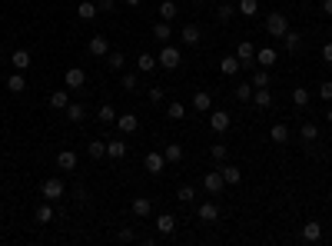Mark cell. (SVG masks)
<instances>
[{"mask_svg": "<svg viewBox=\"0 0 332 246\" xmlns=\"http://www.w3.org/2000/svg\"><path fill=\"white\" fill-rule=\"evenodd\" d=\"M67 120H73V123L83 120V107L80 103H67Z\"/></svg>", "mask_w": 332, "mask_h": 246, "instance_id": "41", "label": "cell"}, {"mask_svg": "<svg viewBox=\"0 0 332 246\" xmlns=\"http://www.w3.org/2000/svg\"><path fill=\"white\" fill-rule=\"evenodd\" d=\"M252 90H256V87H252V83H239V87L232 90V97H236L239 103H246V100H252Z\"/></svg>", "mask_w": 332, "mask_h": 246, "instance_id": "32", "label": "cell"}, {"mask_svg": "<svg viewBox=\"0 0 332 246\" xmlns=\"http://www.w3.org/2000/svg\"><path fill=\"white\" fill-rule=\"evenodd\" d=\"M150 100L153 103H163V87H150Z\"/></svg>", "mask_w": 332, "mask_h": 246, "instance_id": "50", "label": "cell"}, {"mask_svg": "<svg viewBox=\"0 0 332 246\" xmlns=\"http://www.w3.org/2000/svg\"><path fill=\"white\" fill-rule=\"evenodd\" d=\"M163 157H166V163H180V160H183V146L180 143H166Z\"/></svg>", "mask_w": 332, "mask_h": 246, "instance_id": "30", "label": "cell"}, {"mask_svg": "<svg viewBox=\"0 0 332 246\" xmlns=\"http://www.w3.org/2000/svg\"><path fill=\"white\" fill-rule=\"evenodd\" d=\"M157 63H160V67H166V70H176V67H180V50H176V47H169V44H163Z\"/></svg>", "mask_w": 332, "mask_h": 246, "instance_id": "2", "label": "cell"}, {"mask_svg": "<svg viewBox=\"0 0 332 246\" xmlns=\"http://www.w3.org/2000/svg\"><path fill=\"white\" fill-rule=\"evenodd\" d=\"M107 157L110 160H123L126 157V143L123 140H107Z\"/></svg>", "mask_w": 332, "mask_h": 246, "instance_id": "17", "label": "cell"}, {"mask_svg": "<svg viewBox=\"0 0 332 246\" xmlns=\"http://www.w3.org/2000/svg\"><path fill=\"white\" fill-rule=\"evenodd\" d=\"M209 107H213V97H209L206 90H200V93H193V110H200V113H206Z\"/></svg>", "mask_w": 332, "mask_h": 246, "instance_id": "22", "label": "cell"}, {"mask_svg": "<svg viewBox=\"0 0 332 246\" xmlns=\"http://www.w3.org/2000/svg\"><path fill=\"white\" fill-rule=\"evenodd\" d=\"M180 37H183V44H186V47H196V44H200V27H196V24H186Z\"/></svg>", "mask_w": 332, "mask_h": 246, "instance_id": "19", "label": "cell"}, {"mask_svg": "<svg viewBox=\"0 0 332 246\" xmlns=\"http://www.w3.org/2000/svg\"><path fill=\"white\" fill-rule=\"evenodd\" d=\"M236 57H239L243 67H249V63H256V47H252L249 40H243V44L236 47Z\"/></svg>", "mask_w": 332, "mask_h": 246, "instance_id": "10", "label": "cell"}, {"mask_svg": "<svg viewBox=\"0 0 332 246\" xmlns=\"http://www.w3.org/2000/svg\"><path fill=\"white\" fill-rule=\"evenodd\" d=\"M216 13H220V20H229L232 13H236V7H232V4H220V10H216Z\"/></svg>", "mask_w": 332, "mask_h": 246, "instance_id": "47", "label": "cell"}, {"mask_svg": "<svg viewBox=\"0 0 332 246\" xmlns=\"http://www.w3.org/2000/svg\"><path fill=\"white\" fill-rule=\"evenodd\" d=\"M173 230H176V216H173V213H163V216H157V233L169 236Z\"/></svg>", "mask_w": 332, "mask_h": 246, "instance_id": "13", "label": "cell"}, {"mask_svg": "<svg viewBox=\"0 0 332 246\" xmlns=\"http://www.w3.org/2000/svg\"><path fill=\"white\" fill-rule=\"evenodd\" d=\"M319 97H322V100H332V80H322L319 83Z\"/></svg>", "mask_w": 332, "mask_h": 246, "instance_id": "48", "label": "cell"}, {"mask_svg": "<svg viewBox=\"0 0 332 246\" xmlns=\"http://www.w3.org/2000/svg\"><path fill=\"white\" fill-rule=\"evenodd\" d=\"M136 83H140L136 73H123V90H136Z\"/></svg>", "mask_w": 332, "mask_h": 246, "instance_id": "46", "label": "cell"}, {"mask_svg": "<svg viewBox=\"0 0 332 246\" xmlns=\"http://www.w3.org/2000/svg\"><path fill=\"white\" fill-rule=\"evenodd\" d=\"M107 67H110V70H116V73H120V70L126 67V57H123V53H120V50H113V53H107Z\"/></svg>", "mask_w": 332, "mask_h": 246, "instance_id": "35", "label": "cell"}, {"mask_svg": "<svg viewBox=\"0 0 332 246\" xmlns=\"http://www.w3.org/2000/svg\"><path fill=\"white\" fill-rule=\"evenodd\" d=\"M282 44H286V50H289V53H296V50L302 47V33H296V30H286V33H282Z\"/></svg>", "mask_w": 332, "mask_h": 246, "instance_id": "21", "label": "cell"}, {"mask_svg": "<svg viewBox=\"0 0 332 246\" xmlns=\"http://www.w3.org/2000/svg\"><path fill=\"white\" fill-rule=\"evenodd\" d=\"M220 173H223L226 183H239V180H243V170H239V166H220Z\"/></svg>", "mask_w": 332, "mask_h": 246, "instance_id": "34", "label": "cell"}, {"mask_svg": "<svg viewBox=\"0 0 332 246\" xmlns=\"http://www.w3.org/2000/svg\"><path fill=\"white\" fill-rule=\"evenodd\" d=\"M96 13H100V7H96L93 0H83V4L76 7V17H80V20H93Z\"/></svg>", "mask_w": 332, "mask_h": 246, "instance_id": "18", "label": "cell"}, {"mask_svg": "<svg viewBox=\"0 0 332 246\" xmlns=\"http://www.w3.org/2000/svg\"><path fill=\"white\" fill-rule=\"evenodd\" d=\"M116 126H120V133H136L140 130V117L136 113H120Z\"/></svg>", "mask_w": 332, "mask_h": 246, "instance_id": "9", "label": "cell"}, {"mask_svg": "<svg viewBox=\"0 0 332 246\" xmlns=\"http://www.w3.org/2000/svg\"><path fill=\"white\" fill-rule=\"evenodd\" d=\"M239 67H243V63H239V57H236V53H232V57H223V60H220V70H223L226 77L239 73Z\"/></svg>", "mask_w": 332, "mask_h": 246, "instance_id": "23", "label": "cell"}, {"mask_svg": "<svg viewBox=\"0 0 332 246\" xmlns=\"http://www.w3.org/2000/svg\"><path fill=\"white\" fill-rule=\"evenodd\" d=\"M153 67H157V57H150V53H140V73H150Z\"/></svg>", "mask_w": 332, "mask_h": 246, "instance_id": "43", "label": "cell"}, {"mask_svg": "<svg viewBox=\"0 0 332 246\" xmlns=\"http://www.w3.org/2000/svg\"><path fill=\"white\" fill-rule=\"evenodd\" d=\"M130 210H133V213H136V216H140V220H146V216H150V213H153V203H150V200H146V196H136V200H133V203H130Z\"/></svg>", "mask_w": 332, "mask_h": 246, "instance_id": "12", "label": "cell"}, {"mask_svg": "<svg viewBox=\"0 0 332 246\" xmlns=\"http://www.w3.org/2000/svg\"><path fill=\"white\" fill-rule=\"evenodd\" d=\"M292 103H296V107H309V90H302V87H296L292 90Z\"/></svg>", "mask_w": 332, "mask_h": 246, "instance_id": "36", "label": "cell"}, {"mask_svg": "<svg viewBox=\"0 0 332 246\" xmlns=\"http://www.w3.org/2000/svg\"><path fill=\"white\" fill-rule=\"evenodd\" d=\"M116 240H120V243H133V240H136V233H133V230H120Z\"/></svg>", "mask_w": 332, "mask_h": 246, "instance_id": "49", "label": "cell"}, {"mask_svg": "<svg viewBox=\"0 0 332 246\" xmlns=\"http://www.w3.org/2000/svg\"><path fill=\"white\" fill-rule=\"evenodd\" d=\"M166 117H169V120H183V117H186V107H183V103H169Z\"/></svg>", "mask_w": 332, "mask_h": 246, "instance_id": "40", "label": "cell"}, {"mask_svg": "<svg viewBox=\"0 0 332 246\" xmlns=\"http://www.w3.org/2000/svg\"><path fill=\"white\" fill-rule=\"evenodd\" d=\"M67 193V186H63V180L60 177H50V180H44V186H40V196H44V200H60V196Z\"/></svg>", "mask_w": 332, "mask_h": 246, "instance_id": "1", "label": "cell"}, {"mask_svg": "<svg viewBox=\"0 0 332 246\" xmlns=\"http://www.w3.org/2000/svg\"><path fill=\"white\" fill-rule=\"evenodd\" d=\"M143 166H146V173H163V166H166V157L163 153H146V160H143Z\"/></svg>", "mask_w": 332, "mask_h": 246, "instance_id": "8", "label": "cell"}, {"mask_svg": "<svg viewBox=\"0 0 332 246\" xmlns=\"http://www.w3.org/2000/svg\"><path fill=\"white\" fill-rule=\"evenodd\" d=\"M252 103H256V107H272V93L266 87H256L252 90Z\"/></svg>", "mask_w": 332, "mask_h": 246, "instance_id": "25", "label": "cell"}, {"mask_svg": "<svg viewBox=\"0 0 332 246\" xmlns=\"http://www.w3.org/2000/svg\"><path fill=\"white\" fill-rule=\"evenodd\" d=\"M176 13H180V10H176L173 0H163V4H160V17H163V20H173Z\"/></svg>", "mask_w": 332, "mask_h": 246, "instance_id": "39", "label": "cell"}, {"mask_svg": "<svg viewBox=\"0 0 332 246\" xmlns=\"http://www.w3.org/2000/svg\"><path fill=\"white\" fill-rule=\"evenodd\" d=\"M63 83H67V90H80V87H87V70L70 67L67 77H63Z\"/></svg>", "mask_w": 332, "mask_h": 246, "instance_id": "4", "label": "cell"}, {"mask_svg": "<svg viewBox=\"0 0 332 246\" xmlns=\"http://www.w3.org/2000/svg\"><path fill=\"white\" fill-rule=\"evenodd\" d=\"M200 220L203 223H216L220 220V206H216V203H203L200 206Z\"/></svg>", "mask_w": 332, "mask_h": 246, "instance_id": "20", "label": "cell"}, {"mask_svg": "<svg viewBox=\"0 0 332 246\" xmlns=\"http://www.w3.org/2000/svg\"><path fill=\"white\" fill-rule=\"evenodd\" d=\"M203 186H206V193H213V196H216V193H220V190L226 186L223 173H220V170H209L206 177H203Z\"/></svg>", "mask_w": 332, "mask_h": 246, "instance_id": "6", "label": "cell"}, {"mask_svg": "<svg viewBox=\"0 0 332 246\" xmlns=\"http://www.w3.org/2000/svg\"><path fill=\"white\" fill-rule=\"evenodd\" d=\"M322 60L332 67V40H329V44H322Z\"/></svg>", "mask_w": 332, "mask_h": 246, "instance_id": "51", "label": "cell"}, {"mask_svg": "<svg viewBox=\"0 0 332 246\" xmlns=\"http://www.w3.org/2000/svg\"><path fill=\"white\" fill-rule=\"evenodd\" d=\"M33 216H37V223H50V220H53V210H50V200H47L44 206H37V213H33Z\"/></svg>", "mask_w": 332, "mask_h": 246, "instance_id": "37", "label": "cell"}, {"mask_svg": "<svg viewBox=\"0 0 332 246\" xmlns=\"http://www.w3.org/2000/svg\"><path fill=\"white\" fill-rule=\"evenodd\" d=\"M319 236H322V223L309 220L306 226H302V240H306V243H316V240H319Z\"/></svg>", "mask_w": 332, "mask_h": 246, "instance_id": "15", "label": "cell"}, {"mask_svg": "<svg viewBox=\"0 0 332 246\" xmlns=\"http://www.w3.org/2000/svg\"><path fill=\"white\" fill-rule=\"evenodd\" d=\"M96 120H100V123H113V120H116V110H113L110 103H103L100 113H96Z\"/></svg>", "mask_w": 332, "mask_h": 246, "instance_id": "38", "label": "cell"}, {"mask_svg": "<svg viewBox=\"0 0 332 246\" xmlns=\"http://www.w3.org/2000/svg\"><path fill=\"white\" fill-rule=\"evenodd\" d=\"M209 153H213L216 163H223V160H226V143H213V150H209Z\"/></svg>", "mask_w": 332, "mask_h": 246, "instance_id": "45", "label": "cell"}, {"mask_svg": "<svg viewBox=\"0 0 332 246\" xmlns=\"http://www.w3.org/2000/svg\"><path fill=\"white\" fill-rule=\"evenodd\" d=\"M229 113H226V110H216V113H209V126H213V130L216 133H226V130H229Z\"/></svg>", "mask_w": 332, "mask_h": 246, "instance_id": "11", "label": "cell"}, {"mask_svg": "<svg viewBox=\"0 0 332 246\" xmlns=\"http://www.w3.org/2000/svg\"><path fill=\"white\" fill-rule=\"evenodd\" d=\"M87 153H90L93 160L107 157V140H93V143H87Z\"/></svg>", "mask_w": 332, "mask_h": 246, "instance_id": "31", "label": "cell"}, {"mask_svg": "<svg viewBox=\"0 0 332 246\" xmlns=\"http://www.w3.org/2000/svg\"><path fill=\"white\" fill-rule=\"evenodd\" d=\"M326 120H329V123H332V107H329V113H326Z\"/></svg>", "mask_w": 332, "mask_h": 246, "instance_id": "55", "label": "cell"}, {"mask_svg": "<svg viewBox=\"0 0 332 246\" xmlns=\"http://www.w3.org/2000/svg\"><path fill=\"white\" fill-rule=\"evenodd\" d=\"M87 50H90V57H107L110 53V40L103 37V33H96V37H90Z\"/></svg>", "mask_w": 332, "mask_h": 246, "instance_id": "5", "label": "cell"}, {"mask_svg": "<svg viewBox=\"0 0 332 246\" xmlns=\"http://www.w3.org/2000/svg\"><path fill=\"white\" fill-rule=\"evenodd\" d=\"M123 4H126V7H140V4H143V0H123Z\"/></svg>", "mask_w": 332, "mask_h": 246, "instance_id": "54", "label": "cell"}, {"mask_svg": "<svg viewBox=\"0 0 332 246\" xmlns=\"http://www.w3.org/2000/svg\"><path fill=\"white\" fill-rule=\"evenodd\" d=\"M322 10H326V17H332V0H322Z\"/></svg>", "mask_w": 332, "mask_h": 246, "instance_id": "53", "label": "cell"}, {"mask_svg": "<svg viewBox=\"0 0 332 246\" xmlns=\"http://www.w3.org/2000/svg\"><path fill=\"white\" fill-rule=\"evenodd\" d=\"M96 7H100V10H113V0H100Z\"/></svg>", "mask_w": 332, "mask_h": 246, "instance_id": "52", "label": "cell"}, {"mask_svg": "<svg viewBox=\"0 0 332 246\" xmlns=\"http://www.w3.org/2000/svg\"><path fill=\"white\" fill-rule=\"evenodd\" d=\"M7 90H10V93H24V90H27V80L20 77V70L7 77Z\"/></svg>", "mask_w": 332, "mask_h": 246, "instance_id": "24", "label": "cell"}, {"mask_svg": "<svg viewBox=\"0 0 332 246\" xmlns=\"http://www.w3.org/2000/svg\"><path fill=\"white\" fill-rule=\"evenodd\" d=\"M252 87H269V70L259 67L256 73H252Z\"/></svg>", "mask_w": 332, "mask_h": 246, "instance_id": "42", "label": "cell"}, {"mask_svg": "<svg viewBox=\"0 0 332 246\" xmlns=\"http://www.w3.org/2000/svg\"><path fill=\"white\" fill-rule=\"evenodd\" d=\"M56 166H60V170H76V153L73 150H60L56 153Z\"/></svg>", "mask_w": 332, "mask_h": 246, "instance_id": "14", "label": "cell"}, {"mask_svg": "<svg viewBox=\"0 0 332 246\" xmlns=\"http://www.w3.org/2000/svg\"><path fill=\"white\" fill-rule=\"evenodd\" d=\"M266 30H269V37H282V33L289 30V20L282 17V13H269V17H266Z\"/></svg>", "mask_w": 332, "mask_h": 246, "instance_id": "3", "label": "cell"}, {"mask_svg": "<svg viewBox=\"0 0 332 246\" xmlns=\"http://www.w3.org/2000/svg\"><path fill=\"white\" fill-rule=\"evenodd\" d=\"M193 186H180V190H176V200H180V203H193Z\"/></svg>", "mask_w": 332, "mask_h": 246, "instance_id": "44", "label": "cell"}, {"mask_svg": "<svg viewBox=\"0 0 332 246\" xmlns=\"http://www.w3.org/2000/svg\"><path fill=\"white\" fill-rule=\"evenodd\" d=\"M256 63L263 70H269L272 63H276V50H272V47H263V50H256Z\"/></svg>", "mask_w": 332, "mask_h": 246, "instance_id": "16", "label": "cell"}, {"mask_svg": "<svg viewBox=\"0 0 332 246\" xmlns=\"http://www.w3.org/2000/svg\"><path fill=\"white\" fill-rule=\"evenodd\" d=\"M153 37H157V40H163V44H169V37H173V27H169V20H163V24H157V27H153Z\"/></svg>", "mask_w": 332, "mask_h": 246, "instance_id": "28", "label": "cell"}, {"mask_svg": "<svg viewBox=\"0 0 332 246\" xmlns=\"http://www.w3.org/2000/svg\"><path fill=\"white\" fill-rule=\"evenodd\" d=\"M236 10L243 13V17H256V13H259V0H239Z\"/></svg>", "mask_w": 332, "mask_h": 246, "instance_id": "27", "label": "cell"}, {"mask_svg": "<svg viewBox=\"0 0 332 246\" xmlns=\"http://www.w3.org/2000/svg\"><path fill=\"white\" fill-rule=\"evenodd\" d=\"M67 103H70L67 90H53V93H50V107L53 110H67Z\"/></svg>", "mask_w": 332, "mask_h": 246, "instance_id": "29", "label": "cell"}, {"mask_svg": "<svg viewBox=\"0 0 332 246\" xmlns=\"http://www.w3.org/2000/svg\"><path fill=\"white\" fill-rule=\"evenodd\" d=\"M30 63H33L30 50H13V53H10V67L20 70V73H24V70H30Z\"/></svg>", "mask_w": 332, "mask_h": 246, "instance_id": "7", "label": "cell"}, {"mask_svg": "<svg viewBox=\"0 0 332 246\" xmlns=\"http://www.w3.org/2000/svg\"><path fill=\"white\" fill-rule=\"evenodd\" d=\"M269 140H272V143H286V140H289V126L286 123H272Z\"/></svg>", "mask_w": 332, "mask_h": 246, "instance_id": "26", "label": "cell"}, {"mask_svg": "<svg viewBox=\"0 0 332 246\" xmlns=\"http://www.w3.org/2000/svg\"><path fill=\"white\" fill-rule=\"evenodd\" d=\"M299 137L306 140V143H316V137H319V126H316V123H302V126H299Z\"/></svg>", "mask_w": 332, "mask_h": 246, "instance_id": "33", "label": "cell"}]
</instances>
